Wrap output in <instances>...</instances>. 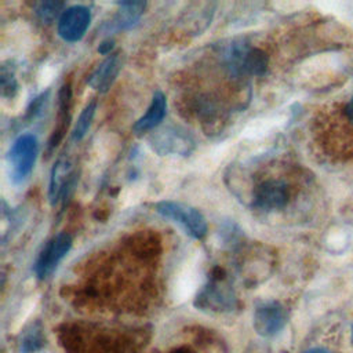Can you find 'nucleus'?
Here are the masks:
<instances>
[{
  "mask_svg": "<svg viewBox=\"0 0 353 353\" xmlns=\"http://www.w3.org/2000/svg\"><path fill=\"white\" fill-rule=\"evenodd\" d=\"M145 1H121L119 3V11L112 21L114 29H128L137 23L143 14Z\"/></svg>",
  "mask_w": 353,
  "mask_h": 353,
  "instance_id": "13",
  "label": "nucleus"
},
{
  "mask_svg": "<svg viewBox=\"0 0 353 353\" xmlns=\"http://www.w3.org/2000/svg\"><path fill=\"white\" fill-rule=\"evenodd\" d=\"M72 247V237L66 232L58 233L46 243L34 263V273L39 279L48 277Z\"/></svg>",
  "mask_w": 353,
  "mask_h": 353,
  "instance_id": "5",
  "label": "nucleus"
},
{
  "mask_svg": "<svg viewBox=\"0 0 353 353\" xmlns=\"http://www.w3.org/2000/svg\"><path fill=\"white\" fill-rule=\"evenodd\" d=\"M17 81H15V77L11 72H7L6 69L1 70V91H3V95H8V97H12L17 91Z\"/></svg>",
  "mask_w": 353,
  "mask_h": 353,
  "instance_id": "18",
  "label": "nucleus"
},
{
  "mask_svg": "<svg viewBox=\"0 0 353 353\" xmlns=\"http://www.w3.org/2000/svg\"><path fill=\"white\" fill-rule=\"evenodd\" d=\"M313 134L317 146L330 161L353 160V94L319 113Z\"/></svg>",
  "mask_w": 353,
  "mask_h": 353,
  "instance_id": "1",
  "label": "nucleus"
},
{
  "mask_svg": "<svg viewBox=\"0 0 353 353\" xmlns=\"http://www.w3.org/2000/svg\"><path fill=\"white\" fill-rule=\"evenodd\" d=\"M63 1H58V0H48V1H41L36 6V15L40 18V21L43 22H52L58 15L61 17L63 10Z\"/></svg>",
  "mask_w": 353,
  "mask_h": 353,
  "instance_id": "16",
  "label": "nucleus"
},
{
  "mask_svg": "<svg viewBox=\"0 0 353 353\" xmlns=\"http://www.w3.org/2000/svg\"><path fill=\"white\" fill-rule=\"evenodd\" d=\"M113 48V40H110V39H108V40H103L101 44H99V47H98V52L99 54H109L110 52V50Z\"/></svg>",
  "mask_w": 353,
  "mask_h": 353,
  "instance_id": "19",
  "label": "nucleus"
},
{
  "mask_svg": "<svg viewBox=\"0 0 353 353\" xmlns=\"http://www.w3.org/2000/svg\"><path fill=\"white\" fill-rule=\"evenodd\" d=\"M292 188L281 178H268L254 190V205L262 211H276L287 207Z\"/></svg>",
  "mask_w": 353,
  "mask_h": 353,
  "instance_id": "4",
  "label": "nucleus"
},
{
  "mask_svg": "<svg viewBox=\"0 0 353 353\" xmlns=\"http://www.w3.org/2000/svg\"><path fill=\"white\" fill-rule=\"evenodd\" d=\"M352 341H353V330H352Z\"/></svg>",
  "mask_w": 353,
  "mask_h": 353,
  "instance_id": "21",
  "label": "nucleus"
},
{
  "mask_svg": "<svg viewBox=\"0 0 353 353\" xmlns=\"http://www.w3.org/2000/svg\"><path fill=\"white\" fill-rule=\"evenodd\" d=\"M69 176H70V164L66 160L59 159L54 164V167L51 170V178H50L48 199L52 205L58 201L61 194L65 193L66 186L70 185Z\"/></svg>",
  "mask_w": 353,
  "mask_h": 353,
  "instance_id": "12",
  "label": "nucleus"
},
{
  "mask_svg": "<svg viewBox=\"0 0 353 353\" xmlns=\"http://www.w3.org/2000/svg\"><path fill=\"white\" fill-rule=\"evenodd\" d=\"M91 22L90 10L84 6L68 7L58 18V34L69 43L79 41Z\"/></svg>",
  "mask_w": 353,
  "mask_h": 353,
  "instance_id": "6",
  "label": "nucleus"
},
{
  "mask_svg": "<svg viewBox=\"0 0 353 353\" xmlns=\"http://www.w3.org/2000/svg\"><path fill=\"white\" fill-rule=\"evenodd\" d=\"M153 208L163 218L179 223L193 239H203L207 233V222L200 211L179 201L163 200L153 204Z\"/></svg>",
  "mask_w": 353,
  "mask_h": 353,
  "instance_id": "2",
  "label": "nucleus"
},
{
  "mask_svg": "<svg viewBox=\"0 0 353 353\" xmlns=\"http://www.w3.org/2000/svg\"><path fill=\"white\" fill-rule=\"evenodd\" d=\"M121 69V58L120 54L108 55L88 76V85L99 92H105L110 88L113 81L116 80L119 72Z\"/></svg>",
  "mask_w": 353,
  "mask_h": 353,
  "instance_id": "9",
  "label": "nucleus"
},
{
  "mask_svg": "<svg viewBox=\"0 0 353 353\" xmlns=\"http://www.w3.org/2000/svg\"><path fill=\"white\" fill-rule=\"evenodd\" d=\"M153 148L161 154H188L193 149V141L189 135H185L175 128H165L153 137Z\"/></svg>",
  "mask_w": 353,
  "mask_h": 353,
  "instance_id": "8",
  "label": "nucleus"
},
{
  "mask_svg": "<svg viewBox=\"0 0 353 353\" xmlns=\"http://www.w3.org/2000/svg\"><path fill=\"white\" fill-rule=\"evenodd\" d=\"M43 345V336H41V331L37 327H32V330H29L22 341V352L23 353H32L36 352L37 349H40V346Z\"/></svg>",
  "mask_w": 353,
  "mask_h": 353,
  "instance_id": "17",
  "label": "nucleus"
},
{
  "mask_svg": "<svg viewBox=\"0 0 353 353\" xmlns=\"http://www.w3.org/2000/svg\"><path fill=\"white\" fill-rule=\"evenodd\" d=\"M221 279L214 280L199 296L197 305L201 307H211L215 310L229 309L233 305V295L232 291L228 290V285L219 283Z\"/></svg>",
  "mask_w": 353,
  "mask_h": 353,
  "instance_id": "10",
  "label": "nucleus"
},
{
  "mask_svg": "<svg viewBox=\"0 0 353 353\" xmlns=\"http://www.w3.org/2000/svg\"><path fill=\"white\" fill-rule=\"evenodd\" d=\"M37 139L32 134H23L15 139L8 153L11 176L15 182H22L33 170L37 157Z\"/></svg>",
  "mask_w": 353,
  "mask_h": 353,
  "instance_id": "3",
  "label": "nucleus"
},
{
  "mask_svg": "<svg viewBox=\"0 0 353 353\" xmlns=\"http://www.w3.org/2000/svg\"><path fill=\"white\" fill-rule=\"evenodd\" d=\"M165 110H167V99L163 92L156 91L146 113L135 121V124L132 127L134 132L142 134V132H146V131L157 127L163 121V119L165 116Z\"/></svg>",
  "mask_w": 353,
  "mask_h": 353,
  "instance_id": "11",
  "label": "nucleus"
},
{
  "mask_svg": "<svg viewBox=\"0 0 353 353\" xmlns=\"http://www.w3.org/2000/svg\"><path fill=\"white\" fill-rule=\"evenodd\" d=\"M284 323L285 312L279 302H266L255 309L254 328L259 335H274L283 328Z\"/></svg>",
  "mask_w": 353,
  "mask_h": 353,
  "instance_id": "7",
  "label": "nucleus"
},
{
  "mask_svg": "<svg viewBox=\"0 0 353 353\" xmlns=\"http://www.w3.org/2000/svg\"><path fill=\"white\" fill-rule=\"evenodd\" d=\"M305 353H330V352L325 350V349H321V347H316V349H310V350H307Z\"/></svg>",
  "mask_w": 353,
  "mask_h": 353,
  "instance_id": "20",
  "label": "nucleus"
},
{
  "mask_svg": "<svg viewBox=\"0 0 353 353\" xmlns=\"http://www.w3.org/2000/svg\"><path fill=\"white\" fill-rule=\"evenodd\" d=\"M95 110H97V101L92 99L90 101L84 109L81 110L73 130H72V139L73 141H80L84 138V135L87 134L90 125H91V121L94 119V114H95Z\"/></svg>",
  "mask_w": 353,
  "mask_h": 353,
  "instance_id": "15",
  "label": "nucleus"
},
{
  "mask_svg": "<svg viewBox=\"0 0 353 353\" xmlns=\"http://www.w3.org/2000/svg\"><path fill=\"white\" fill-rule=\"evenodd\" d=\"M269 58L259 48H248L243 62V73L252 76H262L268 69Z\"/></svg>",
  "mask_w": 353,
  "mask_h": 353,
  "instance_id": "14",
  "label": "nucleus"
}]
</instances>
